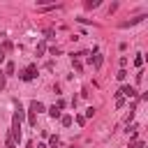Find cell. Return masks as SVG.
I'll list each match as a JSON object with an SVG mask.
<instances>
[{
	"label": "cell",
	"instance_id": "cell-7",
	"mask_svg": "<svg viewBox=\"0 0 148 148\" xmlns=\"http://www.w3.org/2000/svg\"><path fill=\"white\" fill-rule=\"evenodd\" d=\"M72 123H74V120H72V116H62V125H65V127H69Z\"/></svg>",
	"mask_w": 148,
	"mask_h": 148
},
{
	"label": "cell",
	"instance_id": "cell-9",
	"mask_svg": "<svg viewBox=\"0 0 148 148\" xmlns=\"http://www.w3.org/2000/svg\"><path fill=\"white\" fill-rule=\"evenodd\" d=\"M134 65H136V67H141V65H143V58H141V56H136V58H134Z\"/></svg>",
	"mask_w": 148,
	"mask_h": 148
},
{
	"label": "cell",
	"instance_id": "cell-11",
	"mask_svg": "<svg viewBox=\"0 0 148 148\" xmlns=\"http://www.w3.org/2000/svg\"><path fill=\"white\" fill-rule=\"evenodd\" d=\"M25 148H35V143H32V141H28V143H25Z\"/></svg>",
	"mask_w": 148,
	"mask_h": 148
},
{
	"label": "cell",
	"instance_id": "cell-4",
	"mask_svg": "<svg viewBox=\"0 0 148 148\" xmlns=\"http://www.w3.org/2000/svg\"><path fill=\"white\" fill-rule=\"evenodd\" d=\"M30 109H32V111H35V113H39V111H44V104H42V102H37V99H35V102H32V104H30Z\"/></svg>",
	"mask_w": 148,
	"mask_h": 148
},
{
	"label": "cell",
	"instance_id": "cell-10",
	"mask_svg": "<svg viewBox=\"0 0 148 148\" xmlns=\"http://www.w3.org/2000/svg\"><path fill=\"white\" fill-rule=\"evenodd\" d=\"M116 76H118V79H120V81H125V76H127V72H125V69H120V72H118V74H116Z\"/></svg>",
	"mask_w": 148,
	"mask_h": 148
},
{
	"label": "cell",
	"instance_id": "cell-8",
	"mask_svg": "<svg viewBox=\"0 0 148 148\" xmlns=\"http://www.w3.org/2000/svg\"><path fill=\"white\" fill-rule=\"evenodd\" d=\"M5 148H16V143L12 141V136H9V134H7V141H5Z\"/></svg>",
	"mask_w": 148,
	"mask_h": 148
},
{
	"label": "cell",
	"instance_id": "cell-2",
	"mask_svg": "<svg viewBox=\"0 0 148 148\" xmlns=\"http://www.w3.org/2000/svg\"><path fill=\"white\" fill-rule=\"evenodd\" d=\"M143 18H146V16L141 14V16H136V18H130V21H123V23H120V28H130V25H136V23H141Z\"/></svg>",
	"mask_w": 148,
	"mask_h": 148
},
{
	"label": "cell",
	"instance_id": "cell-3",
	"mask_svg": "<svg viewBox=\"0 0 148 148\" xmlns=\"http://www.w3.org/2000/svg\"><path fill=\"white\" fill-rule=\"evenodd\" d=\"M118 95H125V97H136V90H134L132 86H123Z\"/></svg>",
	"mask_w": 148,
	"mask_h": 148
},
{
	"label": "cell",
	"instance_id": "cell-1",
	"mask_svg": "<svg viewBox=\"0 0 148 148\" xmlns=\"http://www.w3.org/2000/svg\"><path fill=\"white\" fill-rule=\"evenodd\" d=\"M35 76H37V69H35L32 65H30V67H25V69H23V74H21V79H23V81H32Z\"/></svg>",
	"mask_w": 148,
	"mask_h": 148
},
{
	"label": "cell",
	"instance_id": "cell-13",
	"mask_svg": "<svg viewBox=\"0 0 148 148\" xmlns=\"http://www.w3.org/2000/svg\"><path fill=\"white\" fill-rule=\"evenodd\" d=\"M37 148H46V146H44V143H39V146H37Z\"/></svg>",
	"mask_w": 148,
	"mask_h": 148
},
{
	"label": "cell",
	"instance_id": "cell-12",
	"mask_svg": "<svg viewBox=\"0 0 148 148\" xmlns=\"http://www.w3.org/2000/svg\"><path fill=\"white\" fill-rule=\"evenodd\" d=\"M2 60H5V53H2V51H0V62H2Z\"/></svg>",
	"mask_w": 148,
	"mask_h": 148
},
{
	"label": "cell",
	"instance_id": "cell-5",
	"mask_svg": "<svg viewBox=\"0 0 148 148\" xmlns=\"http://www.w3.org/2000/svg\"><path fill=\"white\" fill-rule=\"evenodd\" d=\"M49 116H51V118H60V106H58V104L51 106V109H49Z\"/></svg>",
	"mask_w": 148,
	"mask_h": 148
},
{
	"label": "cell",
	"instance_id": "cell-6",
	"mask_svg": "<svg viewBox=\"0 0 148 148\" xmlns=\"http://www.w3.org/2000/svg\"><path fill=\"white\" fill-rule=\"evenodd\" d=\"M44 51H46V42H39V44H37V56H42Z\"/></svg>",
	"mask_w": 148,
	"mask_h": 148
}]
</instances>
